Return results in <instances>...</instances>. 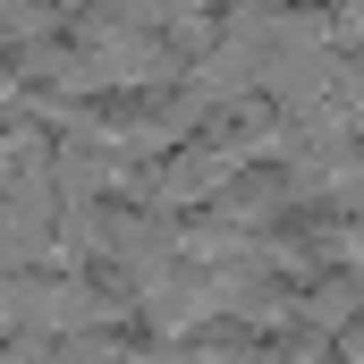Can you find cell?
<instances>
[{
  "label": "cell",
  "instance_id": "obj_2",
  "mask_svg": "<svg viewBox=\"0 0 364 364\" xmlns=\"http://www.w3.org/2000/svg\"><path fill=\"white\" fill-rule=\"evenodd\" d=\"M296 195H305V186H296V170H279V161H237V170L220 178V195H212V203H220V212L255 237V229H263V220H279Z\"/></svg>",
  "mask_w": 364,
  "mask_h": 364
},
{
  "label": "cell",
  "instance_id": "obj_1",
  "mask_svg": "<svg viewBox=\"0 0 364 364\" xmlns=\"http://www.w3.org/2000/svg\"><path fill=\"white\" fill-rule=\"evenodd\" d=\"M203 136H212L220 153H237V161H272V153L296 144V119H288L279 93H229V102L203 110Z\"/></svg>",
  "mask_w": 364,
  "mask_h": 364
},
{
  "label": "cell",
  "instance_id": "obj_3",
  "mask_svg": "<svg viewBox=\"0 0 364 364\" xmlns=\"http://www.w3.org/2000/svg\"><path fill=\"white\" fill-rule=\"evenodd\" d=\"M237 246H255V237H246L212 195H203V203H178V220H170V263H229Z\"/></svg>",
  "mask_w": 364,
  "mask_h": 364
},
{
  "label": "cell",
  "instance_id": "obj_4",
  "mask_svg": "<svg viewBox=\"0 0 364 364\" xmlns=\"http://www.w3.org/2000/svg\"><path fill=\"white\" fill-rule=\"evenodd\" d=\"M296 186H305V195H331V203L356 195V186H364V127H331V136H314Z\"/></svg>",
  "mask_w": 364,
  "mask_h": 364
}]
</instances>
